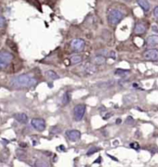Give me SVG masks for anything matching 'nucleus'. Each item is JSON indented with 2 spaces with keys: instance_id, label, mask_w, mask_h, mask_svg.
<instances>
[{
  "instance_id": "obj_26",
  "label": "nucleus",
  "mask_w": 158,
  "mask_h": 167,
  "mask_svg": "<svg viewBox=\"0 0 158 167\" xmlns=\"http://www.w3.org/2000/svg\"><path fill=\"white\" fill-rule=\"evenodd\" d=\"M154 15H155V18H158V6H157V7H155V9H154Z\"/></svg>"
},
{
  "instance_id": "obj_31",
  "label": "nucleus",
  "mask_w": 158,
  "mask_h": 167,
  "mask_svg": "<svg viewBox=\"0 0 158 167\" xmlns=\"http://www.w3.org/2000/svg\"><path fill=\"white\" fill-rule=\"evenodd\" d=\"M0 112H1V109H0Z\"/></svg>"
},
{
  "instance_id": "obj_3",
  "label": "nucleus",
  "mask_w": 158,
  "mask_h": 167,
  "mask_svg": "<svg viewBox=\"0 0 158 167\" xmlns=\"http://www.w3.org/2000/svg\"><path fill=\"white\" fill-rule=\"evenodd\" d=\"M13 59V55L9 52L0 53V68L7 67Z\"/></svg>"
},
{
  "instance_id": "obj_10",
  "label": "nucleus",
  "mask_w": 158,
  "mask_h": 167,
  "mask_svg": "<svg viewBox=\"0 0 158 167\" xmlns=\"http://www.w3.org/2000/svg\"><path fill=\"white\" fill-rule=\"evenodd\" d=\"M146 31V27L144 25V23L142 22H139L135 25L134 27V32H135L136 34H142L143 32H145Z\"/></svg>"
},
{
  "instance_id": "obj_7",
  "label": "nucleus",
  "mask_w": 158,
  "mask_h": 167,
  "mask_svg": "<svg viewBox=\"0 0 158 167\" xmlns=\"http://www.w3.org/2000/svg\"><path fill=\"white\" fill-rule=\"evenodd\" d=\"M143 57L147 60H153L157 61L158 60V50L156 49H149L143 53Z\"/></svg>"
},
{
  "instance_id": "obj_9",
  "label": "nucleus",
  "mask_w": 158,
  "mask_h": 167,
  "mask_svg": "<svg viewBox=\"0 0 158 167\" xmlns=\"http://www.w3.org/2000/svg\"><path fill=\"white\" fill-rule=\"evenodd\" d=\"M14 118L16 119V121H18L21 124H26L28 122V117L27 115L24 113H18L14 115Z\"/></svg>"
},
{
  "instance_id": "obj_22",
  "label": "nucleus",
  "mask_w": 158,
  "mask_h": 167,
  "mask_svg": "<svg viewBox=\"0 0 158 167\" xmlns=\"http://www.w3.org/2000/svg\"><path fill=\"white\" fill-rule=\"evenodd\" d=\"M6 26V18L3 16H0V29Z\"/></svg>"
},
{
  "instance_id": "obj_13",
  "label": "nucleus",
  "mask_w": 158,
  "mask_h": 167,
  "mask_svg": "<svg viewBox=\"0 0 158 167\" xmlns=\"http://www.w3.org/2000/svg\"><path fill=\"white\" fill-rule=\"evenodd\" d=\"M84 69L86 74H88V75H92V74H94L96 72V67L92 64H87Z\"/></svg>"
},
{
  "instance_id": "obj_2",
  "label": "nucleus",
  "mask_w": 158,
  "mask_h": 167,
  "mask_svg": "<svg viewBox=\"0 0 158 167\" xmlns=\"http://www.w3.org/2000/svg\"><path fill=\"white\" fill-rule=\"evenodd\" d=\"M123 18L124 14L118 9H111L107 14V21L111 26H116L118 24Z\"/></svg>"
},
{
  "instance_id": "obj_24",
  "label": "nucleus",
  "mask_w": 158,
  "mask_h": 167,
  "mask_svg": "<svg viewBox=\"0 0 158 167\" xmlns=\"http://www.w3.org/2000/svg\"><path fill=\"white\" fill-rule=\"evenodd\" d=\"M131 148H134L135 150H139L140 149V146H139V144L137 142H134V143H132V144H131Z\"/></svg>"
},
{
  "instance_id": "obj_28",
  "label": "nucleus",
  "mask_w": 158,
  "mask_h": 167,
  "mask_svg": "<svg viewBox=\"0 0 158 167\" xmlns=\"http://www.w3.org/2000/svg\"><path fill=\"white\" fill-rule=\"evenodd\" d=\"M116 123H117V124H120V123H121V119H120V118L117 119V122H116Z\"/></svg>"
},
{
  "instance_id": "obj_23",
  "label": "nucleus",
  "mask_w": 158,
  "mask_h": 167,
  "mask_svg": "<svg viewBox=\"0 0 158 167\" xmlns=\"http://www.w3.org/2000/svg\"><path fill=\"white\" fill-rule=\"evenodd\" d=\"M109 57L112 58V59H116V58H117V55H116L115 51H111V52L109 53Z\"/></svg>"
},
{
  "instance_id": "obj_17",
  "label": "nucleus",
  "mask_w": 158,
  "mask_h": 167,
  "mask_svg": "<svg viewBox=\"0 0 158 167\" xmlns=\"http://www.w3.org/2000/svg\"><path fill=\"white\" fill-rule=\"evenodd\" d=\"M82 61V57H81V55H73V57H70V63L72 65H77L79 63H81Z\"/></svg>"
},
{
  "instance_id": "obj_18",
  "label": "nucleus",
  "mask_w": 158,
  "mask_h": 167,
  "mask_svg": "<svg viewBox=\"0 0 158 167\" xmlns=\"http://www.w3.org/2000/svg\"><path fill=\"white\" fill-rule=\"evenodd\" d=\"M70 98H71V96H70V93L69 92H65L64 95H63V98H62V104H68L69 102H70Z\"/></svg>"
},
{
  "instance_id": "obj_12",
  "label": "nucleus",
  "mask_w": 158,
  "mask_h": 167,
  "mask_svg": "<svg viewBox=\"0 0 158 167\" xmlns=\"http://www.w3.org/2000/svg\"><path fill=\"white\" fill-rule=\"evenodd\" d=\"M146 44L148 46H154L158 44V36L157 35H151L147 38Z\"/></svg>"
},
{
  "instance_id": "obj_8",
  "label": "nucleus",
  "mask_w": 158,
  "mask_h": 167,
  "mask_svg": "<svg viewBox=\"0 0 158 167\" xmlns=\"http://www.w3.org/2000/svg\"><path fill=\"white\" fill-rule=\"evenodd\" d=\"M66 136L70 141H77L81 138V134L79 130H75V129H72V130H68L66 132Z\"/></svg>"
},
{
  "instance_id": "obj_30",
  "label": "nucleus",
  "mask_w": 158,
  "mask_h": 167,
  "mask_svg": "<svg viewBox=\"0 0 158 167\" xmlns=\"http://www.w3.org/2000/svg\"><path fill=\"white\" fill-rule=\"evenodd\" d=\"M125 1H128V0H125Z\"/></svg>"
},
{
  "instance_id": "obj_16",
  "label": "nucleus",
  "mask_w": 158,
  "mask_h": 167,
  "mask_svg": "<svg viewBox=\"0 0 158 167\" xmlns=\"http://www.w3.org/2000/svg\"><path fill=\"white\" fill-rule=\"evenodd\" d=\"M45 75L46 77H47L48 78H50V80H57V78H59V76L57 75V73H55V71L53 70H48L45 72Z\"/></svg>"
},
{
  "instance_id": "obj_1",
  "label": "nucleus",
  "mask_w": 158,
  "mask_h": 167,
  "mask_svg": "<svg viewBox=\"0 0 158 167\" xmlns=\"http://www.w3.org/2000/svg\"><path fill=\"white\" fill-rule=\"evenodd\" d=\"M37 80L29 74H22L14 78L10 81V86L15 89H22V88H31L37 84Z\"/></svg>"
},
{
  "instance_id": "obj_4",
  "label": "nucleus",
  "mask_w": 158,
  "mask_h": 167,
  "mask_svg": "<svg viewBox=\"0 0 158 167\" xmlns=\"http://www.w3.org/2000/svg\"><path fill=\"white\" fill-rule=\"evenodd\" d=\"M85 111H86L85 104H78L74 107L73 114H74V119H75V121L77 122L81 121L83 118V117H84Z\"/></svg>"
},
{
  "instance_id": "obj_14",
  "label": "nucleus",
  "mask_w": 158,
  "mask_h": 167,
  "mask_svg": "<svg viewBox=\"0 0 158 167\" xmlns=\"http://www.w3.org/2000/svg\"><path fill=\"white\" fill-rule=\"evenodd\" d=\"M115 84V80H107V81H103L97 83V87L99 88H108Z\"/></svg>"
},
{
  "instance_id": "obj_6",
  "label": "nucleus",
  "mask_w": 158,
  "mask_h": 167,
  "mask_svg": "<svg viewBox=\"0 0 158 167\" xmlns=\"http://www.w3.org/2000/svg\"><path fill=\"white\" fill-rule=\"evenodd\" d=\"M84 45H85L84 40H82L81 38L74 39L70 43V46H71L72 50L76 51V52H80V51H81L83 49V47H84Z\"/></svg>"
},
{
  "instance_id": "obj_29",
  "label": "nucleus",
  "mask_w": 158,
  "mask_h": 167,
  "mask_svg": "<svg viewBox=\"0 0 158 167\" xmlns=\"http://www.w3.org/2000/svg\"><path fill=\"white\" fill-rule=\"evenodd\" d=\"M20 146H21V147H26V144H24V143H22V144H21V143Z\"/></svg>"
},
{
  "instance_id": "obj_5",
  "label": "nucleus",
  "mask_w": 158,
  "mask_h": 167,
  "mask_svg": "<svg viewBox=\"0 0 158 167\" xmlns=\"http://www.w3.org/2000/svg\"><path fill=\"white\" fill-rule=\"evenodd\" d=\"M31 127H34V129H36L37 131H44L45 129V121L42 118H34L31 119Z\"/></svg>"
},
{
  "instance_id": "obj_27",
  "label": "nucleus",
  "mask_w": 158,
  "mask_h": 167,
  "mask_svg": "<svg viewBox=\"0 0 158 167\" xmlns=\"http://www.w3.org/2000/svg\"><path fill=\"white\" fill-rule=\"evenodd\" d=\"M94 163H101V157H99V159H97L96 161H94Z\"/></svg>"
},
{
  "instance_id": "obj_20",
  "label": "nucleus",
  "mask_w": 158,
  "mask_h": 167,
  "mask_svg": "<svg viewBox=\"0 0 158 167\" xmlns=\"http://www.w3.org/2000/svg\"><path fill=\"white\" fill-rule=\"evenodd\" d=\"M128 73H129V70H124V69H120V68L117 69L115 72L116 75H121V76L126 75V74H128Z\"/></svg>"
},
{
  "instance_id": "obj_11",
  "label": "nucleus",
  "mask_w": 158,
  "mask_h": 167,
  "mask_svg": "<svg viewBox=\"0 0 158 167\" xmlns=\"http://www.w3.org/2000/svg\"><path fill=\"white\" fill-rule=\"evenodd\" d=\"M138 5L142 7V9L143 11H149L150 9V3L148 2V0H137Z\"/></svg>"
},
{
  "instance_id": "obj_25",
  "label": "nucleus",
  "mask_w": 158,
  "mask_h": 167,
  "mask_svg": "<svg viewBox=\"0 0 158 167\" xmlns=\"http://www.w3.org/2000/svg\"><path fill=\"white\" fill-rule=\"evenodd\" d=\"M126 124H129V125H131L133 124V118L131 117H129L127 118V121H126Z\"/></svg>"
},
{
  "instance_id": "obj_15",
  "label": "nucleus",
  "mask_w": 158,
  "mask_h": 167,
  "mask_svg": "<svg viewBox=\"0 0 158 167\" xmlns=\"http://www.w3.org/2000/svg\"><path fill=\"white\" fill-rule=\"evenodd\" d=\"M105 61H106V59L104 55H97V57H95L94 59V62L96 65H103L105 63Z\"/></svg>"
},
{
  "instance_id": "obj_19",
  "label": "nucleus",
  "mask_w": 158,
  "mask_h": 167,
  "mask_svg": "<svg viewBox=\"0 0 158 167\" xmlns=\"http://www.w3.org/2000/svg\"><path fill=\"white\" fill-rule=\"evenodd\" d=\"M99 151V148H97V147H92V148H91V149L87 151V155L88 156H91V155H92L94 153H95V152H97Z\"/></svg>"
},
{
  "instance_id": "obj_21",
  "label": "nucleus",
  "mask_w": 158,
  "mask_h": 167,
  "mask_svg": "<svg viewBox=\"0 0 158 167\" xmlns=\"http://www.w3.org/2000/svg\"><path fill=\"white\" fill-rule=\"evenodd\" d=\"M34 166H49V164L48 163H46V162H44V161H37L35 162Z\"/></svg>"
}]
</instances>
